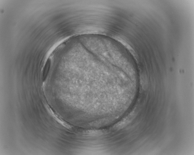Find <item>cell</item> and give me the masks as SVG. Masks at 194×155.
<instances>
[{"label": "cell", "mask_w": 194, "mask_h": 155, "mask_svg": "<svg viewBox=\"0 0 194 155\" xmlns=\"http://www.w3.org/2000/svg\"><path fill=\"white\" fill-rule=\"evenodd\" d=\"M50 65L51 62L50 61H48L46 63L44 70L43 75V80H45L46 78L48 73V71H49Z\"/></svg>", "instance_id": "obj_2"}, {"label": "cell", "mask_w": 194, "mask_h": 155, "mask_svg": "<svg viewBox=\"0 0 194 155\" xmlns=\"http://www.w3.org/2000/svg\"><path fill=\"white\" fill-rule=\"evenodd\" d=\"M48 110L50 114L57 122L68 129H70L71 128V126L70 125H69L64 121L63 119L57 114H55L49 108H48Z\"/></svg>", "instance_id": "obj_1"}]
</instances>
